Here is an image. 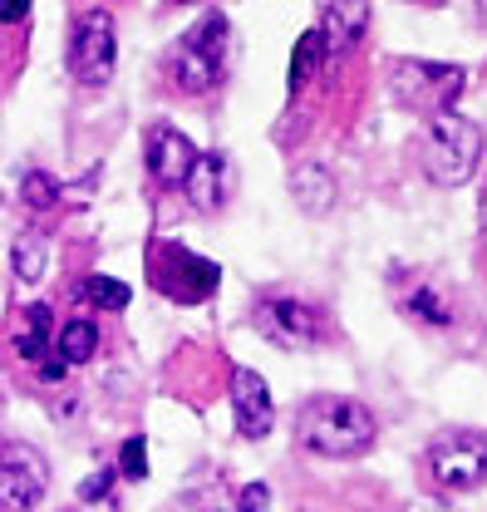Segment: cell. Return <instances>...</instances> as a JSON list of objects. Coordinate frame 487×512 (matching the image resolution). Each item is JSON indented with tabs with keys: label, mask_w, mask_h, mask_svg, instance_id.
Listing matches in <instances>:
<instances>
[{
	"label": "cell",
	"mask_w": 487,
	"mask_h": 512,
	"mask_svg": "<svg viewBox=\"0 0 487 512\" xmlns=\"http://www.w3.org/2000/svg\"><path fill=\"white\" fill-rule=\"evenodd\" d=\"M404 512H453V508H448L443 498H414V503H409Z\"/></svg>",
	"instance_id": "cell-26"
},
{
	"label": "cell",
	"mask_w": 487,
	"mask_h": 512,
	"mask_svg": "<svg viewBox=\"0 0 487 512\" xmlns=\"http://www.w3.org/2000/svg\"><path fill=\"white\" fill-rule=\"evenodd\" d=\"M79 296H84L89 306H99V311H123L133 291H128L123 281H114V276H84V281H79Z\"/></svg>",
	"instance_id": "cell-20"
},
{
	"label": "cell",
	"mask_w": 487,
	"mask_h": 512,
	"mask_svg": "<svg viewBox=\"0 0 487 512\" xmlns=\"http://www.w3.org/2000/svg\"><path fill=\"white\" fill-rule=\"evenodd\" d=\"M20 197H25V207L30 212H50L55 202H60V178H50V173H25L20 178Z\"/></svg>",
	"instance_id": "cell-21"
},
{
	"label": "cell",
	"mask_w": 487,
	"mask_h": 512,
	"mask_svg": "<svg viewBox=\"0 0 487 512\" xmlns=\"http://www.w3.org/2000/svg\"><path fill=\"white\" fill-rule=\"evenodd\" d=\"M424 173L438 188H458L473 178L478 158H483V133L478 124L458 119V114H433L424 128Z\"/></svg>",
	"instance_id": "cell-3"
},
{
	"label": "cell",
	"mask_w": 487,
	"mask_h": 512,
	"mask_svg": "<svg viewBox=\"0 0 487 512\" xmlns=\"http://www.w3.org/2000/svg\"><path fill=\"white\" fill-rule=\"evenodd\" d=\"M55 355L64 365H84L99 355V325L94 320H64L60 335H55Z\"/></svg>",
	"instance_id": "cell-17"
},
{
	"label": "cell",
	"mask_w": 487,
	"mask_h": 512,
	"mask_svg": "<svg viewBox=\"0 0 487 512\" xmlns=\"http://www.w3.org/2000/svg\"><path fill=\"white\" fill-rule=\"evenodd\" d=\"M114 468H99L79 483V512H119V493H114Z\"/></svg>",
	"instance_id": "cell-19"
},
{
	"label": "cell",
	"mask_w": 487,
	"mask_h": 512,
	"mask_svg": "<svg viewBox=\"0 0 487 512\" xmlns=\"http://www.w3.org/2000/svg\"><path fill=\"white\" fill-rule=\"evenodd\" d=\"M271 508V488L266 483H246L237 493V512H266Z\"/></svg>",
	"instance_id": "cell-24"
},
{
	"label": "cell",
	"mask_w": 487,
	"mask_h": 512,
	"mask_svg": "<svg viewBox=\"0 0 487 512\" xmlns=\"http://www.w3.org/2000/svg\"><path fill=\"white\" fill-rule=\"evenodd\" d=\"M119 473L128 478V483H143L148 478V444L133 434V439H123L119 448Z\"/></svg>",
	"instance_id": "cell-23"
},
{
	"label": "cell",
	"mask_w": 487,
	"mask_h": 512,
	"mask_svg": "<svg viewBox=\"0 0 487 512\" xmlns=\"http://www.w3.org/2000/svg\"><path fill=\"white\" fill-rule=\"evenodd\" d=\"M320 45H325V60H345L369 30V0H330L325 15H320Z\"/></svg>",
	"instance_id": "cell-13"
},
{
	"label": "cell",
	"mask_w": 487,
	"mask_h": 512,
	"mask_svg": "<svg viewBox=\"0 0 487 512\" xmlns=\"http://www.w3.org/2000/svg\"><path fill=\"white\" fill-rule=\"evenodd\" d=\"M428 473L443 493H473L487 483V434L453 429L428 448Z\"/></svg>",
	"instance_id": "cell-6"
},
{
	"label": "cell",
	"mask_w": 487,
	"mask_h": 512,
	"mask_svg": "<svg viewBox=\"0 0 487 512\" xmlns=\"http://www.w3.org/2000/svg\"><path fill=\"white\" fill-rule=\"evenodd\" d=\"M227 45H232V20H227L222 10L202 15L183 40L173 45V60H168L173 79L183 84L187 94L217 89V84L227 79Z\"/></svg>",
	"instance_id": "cell-2"
},
{
	"label": "cell",
	"mask_w": 487,
	"mask_h": 512,
	"mask_svg": "<svg viewBox=\"0 0 487 512\" xmlns=\"http://www.w3.org/2000/svg\"><path fill=\"white\" fill-rule=\"evenodd\" d=\"M30 15V0H0V25H20Z\"/></svg>",
	"instance_id": "cell-25"
},
{
	"label": "cell",
	"mask_w": 487,
	"mask_h": 512,
	"mask_svg": "<svg viewBox=\"0 0 487 512\" xmlns=\"http://www.w3.org/2000/svg\"><path fill=\"white\" fill-rule=\"evenodd\" d=\"M325 60V45H320V30H305L296 40V55H291V89H301L305 74H315V64Z\"/></svg>",
	"instance_id": "cell-22"
},
{
	"label": "cell",
	"mask_w": 487,
	"mask_h": 512,
	"mask_svg": "<svg viewBox=\"0 0 487 512\" xmlns=\"http://www.w3.org/2000/svg\"><path fill=\"white\" fill-rule=\"evenodd\" d=\"M232 414H237V434L242 439H266L271 434V419H276V404H271V389L256 370H232Z\"/></svg>",
	"instance_id": "cell-12"
},
{
	"label": "cell",
	"mask_w": 487,
	"mask_h": 512,
	"mask_svg": "<svg viewBox=\"0 0 487 512\" xmlns=\"http://www.w3.org/2000/svg\"><path fill=\"white\" fill-rule=\"evenodd\" d=\"M374 414L360 399H340V394H315L296 419V444L315 458H360L374 448Z\"/></svg>",
	"instance_id": "cell-1"
},
{
	"label": "cell",
	"mask_w": 487,
	"mask_h": 512,
	"mask_svg": "<svg viewBox=\"0 0 487 512\" xmlns=\"http://www.w3.org/2000/svg\"><path fill=\"white\" fill-rule=\"evenodd\" d=\"M399 311L414 320V325H428V330H448V325H453V306H448V296H443V291H433V286H414V291H404V296H399Z\"/></svg>",
	"instance_id": "cell-16"
},
{
	"label": "cell",
	"mask_w": 487,
	"mask_h": 512,
	"mask_svg": "<svg viewBox=\"0 0 487 512\" xmlns=\"http://www.w3.org/2000/svg\"><path fill=\"white\" fill-rule=\"evenodd\" d=\"M468 84V69L458 64H438V60H399L389 69V89L399 104L409 109H433V114H448V104L463 94Z\"/></svg>",
	"instance_id": "cell-4"
},
{
	"label": "cell",
	"mask_w": 487,
	"mask_h": 512,
	"mask_svg": "<svg viewBox=\"0 0 487 512\" xmlns=\"http://www.w3.org/2000/svg\"><path fill=\"white\" fill-rule=\"evenodd\" d=\"M256 330L286 350H305V345L325 340V316L296 296H266V301H256Z\"/></svg>",
	"instance_id": "cell-9"
},
{
	"label": "cell",
	"mask_w": 487,
	"mask_h": 512,
	"mask_svg": "<svg viewBox=\"0 0 487 512\" xmlns=\"http://www.w3.org/2000/svg\"><path fill=\"white\" fill-rule=\"evenodd\" d=\"M50 493V463L30 444H0V512H35Z\"/></svg>",
	"instance_id": "cell-8"
},
{
	"label": "cell",
	"mask_w": 487,
	"mask_h": 512,
	"mask_svg": "<svg viewBox=\"0 0 487 512\" xmlns=\"http://www.w3.org/2000/svg\"><path fill=\"white\" fill-rule=\"evenodd\" d=\"M173 5H187V0H173Z\"/></svg>",
	"instance_id": "cell-27"
},
{
	"label": "cell",
	"mask_w": 487,
	"mask_h": 512,
	"mask_svg": "<svg viewBox=\"0 0 487 512\" xmlns=\"http://www.w3.org/2000/svg\"><path fill=\"white\" fill-rule=\"evenodd\" d=\"M114 60H119V35H114V15L109 10H84L69 30V74L89 89L114 79Z\"/></svg>",
	"instance_id": "cell-5"
},
{
	"label": "cell",
	"mask_w": 487,
	"mask_h": 512,
	"mask_svg": "<svg viewBox=\"0 0 487 512\" xmlns=\"http://www.w3.org/2000/svg\"><path fill=\"white\" fill-rule=\"evenodd\" d=\"M45 256H50V237H45V232H20L15 247H10V271H15L25 286H35V281L45 276Z\"/></svg>",
	"instance_id": "cell-18"
},
{
	"label": "cell",
	"mask_w": 487,
	"mask_h": 512,
	"mask_svg": "<svg viewBox=\"0 0 487 512\" xmlns=\"http://www.w3.org/2000/svg\"><path fill=\"white\" fill-rule=\"evenodd\" d=\"M143 163H148V178L158 183V188H183L187 173H192V163H197V148H192V138H187L183 128L173 124H153L148 128V143H143Z\"/></svg>",
	"instance_id": "cell-11"
},
{
	"label": "cell",
	"mask_w": 487,
	"mask_h": 512,
	"mask_svg": "<svg viewBox=\"0 0 487 512\" xmlns=\"http://www.w3.org/2000/svg\"><path fill=\"white\" fill-rule=\"evenodd\" d=\"M148 276H153V286H158L168 301H178V306H197V301H207V296L217 291V281H222L217 261L187 252V247H173V242L153 252Z\"/></svg>",
	"instance_id": "cell-7"
},
{
	"label": "cell",
	"mask_w": 487,
	"mask_h": 512,
	"mask_svg": "<svg viewBox=\"0 0 487 512\" xmlns=\"http://www.w3.org/2000/svg\"><path fill=\"white\" fill-rule=\"evenodd\" d=\"M291 197H296V207H301L305 217H325L335 207V178H330V168L301 163L291 173Z\"/></svg>",
	"instance_id": "cell-15"
},
{
	"label": "cell",
	"mask_w": 487,
	"mask_h": 512,
	"mask_svg": "<svg viewBox=\"0 0 487 512\" xmlns=\"http://www.w3.org/2000/svg\"><path fill=\"white\" fill-rule=\"evenodd\" d=\"M183 192L192 197L197 212H222V202H227V192H232V163H227L222 153H197Z\"/></svg>",
	"instance_id": "cell-14"
},
{
	"label": "cell",
	"mask_w": 487,
	"mask_h": 512,
	"mask_svg": "<svg viewBox=\"0 0 487 512\" xmlns=\"http://www.w3.org/2000/svg\"><path fill=\"white\" fill-rule=\"evenodd\" d=\"M55 335H60V325H55L50 306H30L25 320H20V330H15V355L35 365V380L40 384H60L69 375V365L55 355Z\"/></svg>",
	"instance_id": "cell-10"
}]
</instances>
